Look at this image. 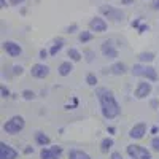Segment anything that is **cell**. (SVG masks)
Listing matches in <instances>:
<instances>
[{
  "instance_id": "cell-1",
  "label": "cell",
  "mask_w": 159,
  "mask_h": 159,
  "mask_svg": "<svg viewBox=\"0 0 159 159\" xmlns=\"http://www.w3.org/2000/svg\"><path fill=\"white\" fill-rule=\"evenodd\" d=\"M96 96L100 102V110L105 119H115L121 115V107L116 102L113 92L107 88H99L96 91Z\"/></svg>"
},
{
  "instance_id": "cell-2",
  "label": "cell",
  "mask_w": 159,
  "mask_h": 159,
  "mask_svg": "<svg viewBox=\"0 0 159 159\" xmlns=\"http://www.w3.org/2000/svg\"><path fill=\"white\" fill-rule=\"evenodd\" d=\"M130 72H132V75L140 76L143 80H148V81H157V72H156L154 67H151V65L139 62L135 65H132Z\"/></svg>"
},
{
  "instance_id": "cell-3",
  "label": "cell",
  "mask_w": 159,
  "mask_h": 159,
  "mask_svg": "<svg viewBox=\"0 0 159 159\" xmlns=\"http://www.w3.org/2000/svg\"><path fill=\"white\" fill-rule=\"evenodd\" d=\"M24 126H25L24 118L16 115V116H11L8 121L3 124V130L7 132V134H10V135H15V134H19V132L24 129Z\"/></svg>"
},
{
  "instance_id": "cell-4",
  "label": "cell",
  "mask_w": 159,
  "mask_h": 159,
  "mask_svg": "<svg viewBox=\"0 0 159 159\" xmlns=\"http://www.w3.org/2000/svg\"><path fill=\"white\" fill-rule=\"evenodd\" d=\"M126 153H127L132 159H153V157H151V153H150L147 148L140 147V145H134V143L127 145Z\"/></svg>"
},
{
  "instance_id": "cell-5",
  "label": "cell",
  "mask_w": 159,
  "mask_h": 159,
  "mask_svg": "<svg viewBox=\"0 0 159 159\" xmlns=\"http://www.w3.org/2000/svg\"><path fill=\"white\" fill-rule=\"evenodd\" d=\"M100 13L110 21H115V22H119L124 19V13L121 10H118L115 7H110V5H103L100 7Z\"/></svg>"
},
{
  "instance_id": "cell-6",
  "label": "cell",
  "mask_w": 159,
  "mask_h": 159,
  "mask_svg": "<svg viewBox=\"0 0 159 159\" xmlns=\"http://www.w3.org/2000/svg\"><path fill=\"white\" fill-rule=\"evenodd\" d=\"M100 51L107 59H116L118 57V49L113 45V40H105L100 46Z\"/></svg>"
},
{
  "instance_id": "cell-7",
  "label": "cell",
  "mask_w": 159,
  "mask_h": 159,
  "mask_svg": "<svg viewBox=\"0 0 159 159\" xmlns=\"http://www.w3.org/2000/svg\"><path fill=\"white\" fill-rule=\"evenodd\" d=\"M151 83H148V80H143V81H140L135 88V92H134V96L137 99H145L147 96L151 94Z\"/></svg>"
},
{
  "instance_id": "cell-8",
  "label": "cell",
  "mask_w": 159,
  "mask_h": 159,
  "mask_svg": "<svg viewBox=\"0 0 159 159\" xmlns=\"http://www.w3.org/2000/svg\"><path fill=\"white\" fill-rule=\"evenodd\" d=\"M107 27H108V24H107V21H105L103 18L96 16V18H92V19L89 21V29H91L92 32L102 34V32L107 30Z\"/></svg>"
},
{
  "instance_id": "cell-9",
  "label": "cell",
  "mask_w": 159,
  "mask_h": 159,
  "mask_svg": "<svg viewBox=\"0 0 159 159\" xmlns=\"http://www.w3.org/2000/svg\"><path fill=\"white\" fill-rule=\"evenodd\" d=\"M3 51L11 57H18L22 54V48L16 42H3Z\"/></svg>"
},
{
  "instance_id": "cell-10",
  "label": "cell",
  "mask_w": 159,
  "mask_h": 159,
  "mask_svg": "<svg viewBox=\"0 0 159 159\" xmlns=\"http://www.w3.org/2000/svg\"><path fill=\"white\" fill-rule=\"evenodd\" d=\"M145 134H147V124H145V123H137L135 126H132L130 130H129V137L134 139V140L143 139Z\"/></svg>"
},
{
  "instance_id": "cell-11",
  "label": "cell",
  "mask_w": 159,
  "mask_h": 159,
  "mask_svg": "<svg viewBox=\"0 0 159 159\" xmlns=\"http://www.w3.org/2000/svg\"><path fill=\"white\" fill-rule=\"evenodd\" d=\"M30 75L34 78H46L49 75V67L45 64H34L32 65V69H30Z\"/></svg>"
},
{
  "instance_id": "cell-12",
  "label": "cell",
  "mask_w": 159,
  "mask_h": 159,
  "mask_svg": "<svg viewBox=\"0 0 159 159\" xmlns=\"http://www.w3.org/2000/svg\"><path fill=\"white\" fill-rule=\"evenodd\" d=\"M18 157V151L10 147V145H7L5 142L0 143V159H16Z\"/></svg>"
},
{
  "instance_id": "cell-13",
  "label": "cell",
  "mask_w": 159,
  "mask_h": 159,
  "mask_svg": "<svg viewBox=\"0 0 159 159\" xmlns=\"http://www.w3.org/2000/svg\"><path fill=\"white\" fill-rule=\"evenodd\" d=\"M127 72V67H126V64L124 62H115L110 65V73L111 75H116V76H121Z\"/></svg>"
},
{
  "instance_id": "cell-14",
  "label": "cell",
  "mask_w": 159,
  "mask_h": 159,
  "mask_svg": "<svg viewBox=\"0 0 159 159\" xmlns=\"http://www.w3.org/2000/svg\"><path fill=\"white\" fill-rule=\"evenodd\" d=\"M72 62H73V61H65V62H62V64L59 65V69H57V73H59L61 76H69V75L72 73V70H73Z\"/></svg>"
},
{
  "instance_id": "cell-15",
  "label": "cell",
  "mask_w": 159,
  "mask_h": 159,
  "mask_svg": "<svg viewBox=\"0 0 159 159\" xmlns=\"http://www.w3.org/2000/svg\"><path fill=\"white\" fill-rule=\"evenodd\" d=\"M35 142H37V145H40V147H48V145L51 143V139L46 134H43L42 130H38V132H35Z\"/></svg>"
},
{
  "instance_id": "cell-16",
  "label": "cell",
  "mask_w": 159,
  "mask_h": 159,
  "mask_svg": "<svg viewBox=\"0 0 159 159\" xmlns=\"http://www.w3.org/2000/svg\"><path fill=\"white\" fill-rule=\"evenodd\" d=\"M69 159H91V156L88 153H84L83 150H70L69 151Z\"/></svg>"
},
{
  "instance_id": "cell-17",
  "label": "cell",
  "mask_w": 159,
  "mask_h": 159,
  "mask_svg": "<svg viewBox=\"0 0 159 159\" xmlns=\"http://www.w3.org/2000/svg\"><path fill=\"white\" fill-rule=\"evenodd\" d=\"M154 52H151V51H143V52H140L139 54V62H142V64H150V62H153L154 61Z\"/></svg>"
},
{
  "instance_id": "cell-18",
  "label": "cell",
  "mask_w": 159,
  "mask_h": 159,
  "mask_svg": "<svg viewBox=\"0 0 159 159\" xmlns=\"http://www.w3.org/2000/svg\"><path fill=\"white\" fill-rule=\"evenodd\" d=\"M61 156L56 154L54 151H52L51 148H42V151H40V159H59Z\"/></svg>"
},
{
  "instance_id": "cell-19",
  "label": "cell",
  "mask_w": 159,
  "mask_h": 159,
  "mask_svg": "<svg viewBox=\"0 0 159 159\" xmlns=\"http://www.w3.org/2000/svg\"><path fill=\"white\" fill-rule=\"evenodd\" d=\"M113 145H115V142H113L111 137H105V139L100 142V151H102V153H108V151L113 148Z\"/></svg>"
},
{
  "instance_id": "cell-20",
  "label": "cell",
  "mask_w": 159,
  "mask_h": 159,
  "mask_svg": "<svg viewBox=\"0 0 159 159\" xmlns=\"http://www.w3.org/2000/svg\"><path fill=\"white\" fill-rule=\"evenodd\" d=\"M62 46H64V40L62 38H56L54 40V45L49 48V56H56L57 52L62 49Z\"/></svg>"
},
{
  "instance_id": "cell-21",
  "label": "cell",
  "mask_w": 159,
  "mask_h": 159,
  "mask_svg": "<svg viewBox=\"0 0 159 159\" xmlns=\"http://www.w3.org/2000/svg\"><path fill=\"white\" fill-rule=\"evenodd\" d=\"M92 38H94V34H92V30H83V32H80V35H78V40H80L83 45L88 43V42H91Z\"/></svg>"
},
{
  "instance_id": "cell-22",
  "label": "cell",
  "mask_w": 159,
  "mask_h": 159,
  "mask_svg": "<svg viewBox=\"0 0 159 159\" xmlns=\"http://www.w3.org/2000/svg\"><path fill=\"white\" fill-rule=\"evenodd\" d=\"M67 56L70 57V61H73V62H78V61H81V57H83V54L80 52L76 48H70L69 51H67Z\"/></svg>"
},
{
  "instance_id": "cell-23",
  "label": "cell",
  "mask_w": 159,
  "mask_h": 159,
  "mask_svg": "<svg viewBox=\"0 0 159 159\" xmlns=\"http://www.w3.org/2000/svg\"><path fill=\"white\" fill-rule=\"evenodd\" d=\"M86 83H88L89 86H96V84H97V76H96L94 73H88V75H86Z\"/></svg>"
},
{
  "instance_id": "cell-24",
  "label": "cell",
  "mask_w": 159,
  "mask_h": 159,
  "mask_svg": "<svg viewBox=\"0 0 159 159\" xmlns=\"http://www.w3.org/2000/svg\"><path fill=\"white\" fill-rule=\"evenodd\" d=\"M22 97H24L25 100H34V99H35V92L30 91V89H24V91H22Z\"/></svg>"
},
{
  "instance_id": "cell-25",
  "label": "cell",
  "mask_w": 159,
  "mask_h": 159,
  "mask_svg": "<svg viewBox=\"0 0 159 159\" xmlns=\"http://www.w3.org/2000/svg\"><path fill=\"white\" fill-rule=\"evenodd\" d=\"M83 56L86 57V62H92V61H94V57H96V52L92 51V49H86L83 52Z\"/></svg>"
},
{
  "instance_id": "cell-26",
  "label": "cell",
  "mask_w": 159,
  "mask_h": 159,
  "mask_svg": "<svg viewBox=\"0 0 159 159\" xmlns=\"http://www.w3.org/2000/svg\"><path fill=\"white\" fill-rule=\"evenodd\" d=\"M151 150L156 151V153H159V135L153 137V140H151Z\"/></svg>"
},
{
  "instance_id": "cell-27",
  "label": "cell",
  "mask_w": 159,
  "mask_h": 159,
  "mask_svg": "<svg viewBox=\"0 0 159 159\" xmlns=\"http://www.w3.org/2000/svg\"><path fill=\"white\" fill-rule=\"evenodd\" d=\"M48 56H49V49H40V59L42 61L48 59Z\"/></svg>"
},
{
  "instance_id": "cell-28",
  "label": "cell",
  "mask_w": 159,
  "mask_h": 159,
  "mask_svg": "<svg viewBox=\"0 0 159 159\" xmlns=\"http://www.w3.org/2000/svg\"><path fill=\"white\" fill-rule=\"evenodd\" d=\"M65 30H67V34H75V32L78 30V24H72V25H69V27L65 29Z\"/></svg>"
},
{
  "instance_id": "cell-29",
  "label": "cell",
  "mask_w": 159,
  "mask_h": 159,
  "mask_svg": "<svg viewBox=\"0 0 159 159\" xmlns=\"http://www.w3.org/2000/svg\"><path fill=\"white\" fill-rule=\"evenodd\" d=\"M49 148H51L52 151H54L56 154H59V156H61V154H62V151H64V150H62V147H59V145H54V147H49Z\"/></svg>"
},
{
  "instance_id": "cell-30",
  "label": "cell",
  "mask_w": 159,
  "mask_h": 159,
  "mask_svg": "<svg viewBox=\"0 0 159 159\" xmlns=\"http://www.w3.org/2000/svg\"><path fill=\"white\" fill-rule=\"evenodd\" d=\"M13 75H22V67L21 65H15V67H13Z\"/></svg>"
},
{
  "instance_id": "cell-31",
  "label": "cell",
  "mask_w": 159,
  "mask_h": 159,
  "mask_svg": "<svg viewBox=\"0 0 159 159\" xmlns=\"http://www.w3.org/2000/svg\"><path fill=\"white\" fill-rule=\"evenodd\" d=\"M110 159H123V154L119 153V151H113L110 154Z\"/></svg>"
},
{
  "instance_id": "cell-32",
  "label": "cell",
  "mask_w": 159,
  "mask_h": 159,
  "mask_svg": "<svg viewBox=\"0 0 159 159\" xmlns=\"http://www.w3.org/2000/svg\"><path fill=\"white\" fill-rule=\"evenodd\" d=\"M0 92H2V97H3V99H7V97L10 96V91H8L5 86H2V88H0Z\"/></svg>"
},
{
  "instance_id": "cell-33",
  "label": "cell",
  "mask_w": 159,
  "mask_h": 159,
  "mask_svg": "<svg viewBox=\"0 0 159 159\" xmlns=\"http://www.w3.org/2000/svg\"><path fill=\"white\" fill-rule=\"evenodd\" d=\"M151 7H153V10H156V11H159V0H154V2L151 3Z\"/></svg>"
},
{
  "instance_id": "cell-34",
  "label": "cell",
  "mask_w": 159,
  "mask_h": 159,
  "mask_svg": "<svg viewBox=\"0 0 159 159\" xmlns=\"http://www.w3.org/2000/svg\"><path fill=\"white\" fill-rule=\"evenodd\" d=\"M145 30H148V25H145V24H142L140 27H139V32H140V34H143Z\"/></svg>"
},
{
  "instance_id": "cell-35",
  "label": "cell",
  "mask_w": 159,
  "mask_h": 159,
  "mask_svg": "<svg viewBox=\"0 0 159 159\" xmlns=\"http://www.w3.org/2000/svg\"><path fill=\"white\" fill-rule=\"evenodd\" d=\"M24 0H10V3L11 5H19V3H22Z\"/></svg>"
},
{
  "instance_id": "cell-36",
  "label": "cell",
  "mask_w": 159,
  "mask_h": 159,
  "mask_svg": "<svg viewBox=\"0 0 159 159\" xmlns=\"http://www.w3.org/2000/svg\"><path fill=\"white\" fill-rule=\"evenodd\" d=\"M24 153H25V154H30V153H34V148H30V147H27V148H25V150H24Z\"/></svg>"
},
{
  "instance_id": "cell-37",
  "label": "cell",
  "mask_w": 159,
  "mask_h": 159,
  "mask_svg": "<svg viewBox=\"0 0 159 159\" xmlns=\"http://www.w3.org/2000/svg\"><path fill=\"white\" fill-rule=\"evenodd\" d=\"M151 107H153V108L157 107V100H151Z\"/></svg>"
},
{
  "instance_id": "cell-38",
  "label": "cell",
  "mask_w": 159,
  "mask_h": 159,
  "mask_svg": "<svg viewBox=\"0 0 159 159\" xmlns=\"http://www.w3.org/2000/svg\"><path fill=\"white\" fill-rule=\"evenodd\" d=\"M115 130H116V129H115L113 126H110V127H108V132H110V134H115Z\"/></svg>"
},
{
  "instance_id": "cell-39",
  "label": "cell",
  "mask_w": 159,
  "mask_h": 159,
  "mask_svg": "<svg viewBox=\"0 0 159 159\" xmlns=\"http://www.w3.org/2000/svg\"><path fill=\"white\" fill-rule=\"evenodd\" d=\"M0 3H2V8H7V3H5V0H0Z\"/></svg>"
},
{
  "instance_id": "cell-40",
  "label": "cell",
  "mask_w": 159,
  "mask_h": 159,
  "mask_svg": "<svg viewBox=\"0 0 159 159\" xmlns=\"http://www.w3.org/2000/svg\"><path fill=\"white\" fill-rule=\"evenodd\" d=\"M134 0H123V3H132Z\"/></svg>"
}]
</instances>
